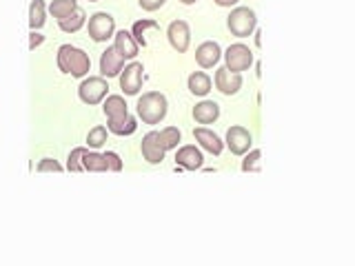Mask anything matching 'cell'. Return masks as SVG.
I'll list each match as a JSON object with an SVG mask.
<instances>
[{
  "mask_svg": "<svg viewBox=\"0 0 355 266\" xmlns=\"http://www.w3.org/2000/svg\"><path fill=\"white\" fill-rule=\"evenodd\" d=\"M89 3H98V0H89Z\"/></svg>",
  "mask_w": 355,
  "mask_h": 266,
  "instance_id": "cell-36",
  "label": "cell"
},
{
  "mask_svg": "<svg viewBox=\"0 0 355 266\" xmlns=\"http://www.w3.org/2000/svg\"><path fill=\"white\" fill-rule=\"evenodd\" d=\"M107 129L111 133H116V136H131L138 129V120L131 114H125L120 118H107Z\"/></svg>",
  "mask_w": 355,
  "mask_h": 266,
  "instance_id": "cell-18",
  "label": "cell"
},
{
  "mask_svg": "<svg viewBox=\"0 0 355 266\" xmlns=\"http://www.w3.org/2000/svg\"><path fill=\"white\" fill-rule=\"evenodd\" d=\"M55 62H58V69L62 73H69L73 78H85L92 71V58L89 53L80 47H71V44H62L55 55Z\"/></svg>",
  "mask_w": 355,
  "mask_h": 266,
  "instance_id": "cell-1",
  "label": "cell"
},
{
  "mask_svg": "<svg viewBox=\"0 0 355 266\" xmlns=\"http://www.w3.org/2000/svg\"><path fill=\"white\" fill-rule=\"evenodd\" d=\"M222 58V49L216 40H207L202 42L200 47L196 49V62L202 66V69H211V66H216Z\"/></svg>",
  "mask_w": 355,
  "mask_h": 266,
  "instance_id": "cell-14",
  "label": "cell"
},
{
  "mask_svg": "<svg viewBox=\"0 0 355 266\" xmlns=\"http://www.w3.org/2000/svg\"><path fill=\"white\" fill-rule=\"evenodd\" d=\"M166 0H138V5L144 9V11H158L160 7H164Z\"/></svg>",
  "mask_w": 355,
  "mask_h": 266,
  "instance_id": "cell-32",
  "label": "cell"
},
{
  "mask_svg": "<svg viewBox=\"0 0 355 266\" xmlns=\"http://www.w3.org/2000/svg\"><path fill=\"white\" fill-rule=\"evenodd\" d=\"M155 27H158V22L151 20V18L136 20V22H133V27H131V36H133V40L140 44V47H147V38H144V31H147V29H155Z\"/></svg>",
  "mask_w": 355,
  "mask_h": 266,
  "instance_id": "cell-25",
  "label": "cell"
},
{
  "mask_svg": "<svg viewBox=\"0 0 355 266\" xmlns=\"http://www.w3.org/2000/svg\"><path fill=\"white\" fill-rule=\"evenodd\" d=\"M114 47H116V51H118L125 60H133V58L138 55L140 44H138L136 40H133L131 31L120 29V31L114 33Z\"/></svg>",
  "mask_w": 355,
  "mask_h": 266,
  "instance_id": "cell-16",
  "label": "cell"
},
{
  "mask_svg": "<svg viewBox=\"0 0 355 266\" xmlns=\"http://www.w3.org/2000/svg\"><path fill=\"white\" fill-rule=\"evenodd\" d=\"M87 151V147H76L71 149L69 158H67V171H85L83 169V153Z\"/></svg>",
  "mask_w": 355,
  "mask_h": 266,
  "instance_id": "cell-29",
  "label": "cell"
},
{
  "mask_svg": "<svg viewBox=\"0 0 355 266\" xmlns=\"http://www.w3.org/2000/svg\"><path fill=\"white\" fill-rule=\"evenodd\" d=\"M220 118V105L214 100H202L193 107V120L198 125H214Z\"/></svg>",
  "mask_w": 355,
  "mask_h": 266,
  "instance_id": "cell-17",
  "label": "cell"
},
{
  "mask_svg": "<svg viewBox=\"0 0 355 266\" xmlns=\"http://www.w3.org/2000/svg\"><path fill=\"white\" fill-rule=\"evenodd\" d=\"M89 38L94 42H107L109 38H114L116 33V18L107 14V11H96V14L89 18Z\"/></svg>",
  "mask_w": 355,
  "mask_h": 266,
  "instance_id": "cell-4",
  "label": "cell"
},
{
  "mask_svg": "<svg viewBox=\"0 0 355 266\" xmlns=\"http://www.w3.org/2000/svg\"><path fill=\"white\" fill-rule=\"evenodd\" d=\"M107 133H109L107 127H100V125L94 127L92 131L87 133V144H89L92 149H100V147H103V144L107 142Z\"/></svg>",
  "mask_w": 355,
  "mask_h": 266,
  "instance_id": "cell-28",
  "label": "cell"
},
{
  "mask_svg": "<svg viewBox=\"0 0 355 266\" xmlns=\"http://www.w3.org/2000/svg\"><path fill=\"white\" fill-rule=\"evenodd\" d=\"M38 171H40V173H44V171H55V173H60V171H62V164H60V162H55V160H51V158H44V160L38 162Z\"/></svg>",
  "mask_w": 355,
  "mask_h": 266,
  "instance_id": "cell-31",
  "label": "cell"
},
{
  "mask_svg": "<svg viewBox=\"0 0 355 266\" xmlns=\"http://www.w3.org/2000/svg\"><path fill=\"white\" fill-rule=\"evenodd\" d=\"M103 155H105V160H107L109 171H122V158H120L116 151H107Z\"/></svg>",
  "mask_w": 355,
  "mask_h": 266,
  "instance_id": "cell-30",
  "label": "cell"
},
{
  "mask_svg": "<svg viewBox=\"0 0 355 266\" xmlns=\"http://www.w3.org/2000/svg\"><path fill=\"white\" fill-rule=\"evenodd\" d=\"M193 138L200 142V147H202L205 151H209L211 155H220L222 149H225V142L220 140L218 133L207 129V127H196L193 129Z\"/></svg>",
  "mask_w": 355,
  "mask_h": 266,
  "instance_id": "cell-15",
  "label": "cell"
},
{
  "mask_svg": "<svg viewBox=\"0 0 355 266\" xmlns=\"http://www.w3.org/2000/svg\"><path fill=\"white\" fill-rule=\"evenodd\" d=\"M182 5H193V3H198V0H180Z\"/></svg>",
  "mask_w": 355,
  "mask_h": 266,
  "instance_id": "cell-35",
  "label": "cell"
},
{
  "mask_svg": "<svg viewBox=\"0 0 355 266\" xmlns=\"http://www.w3.org/2000/svg\"><path fill=\"white\" fill-rule=\"evenodd\" d=\"M187 87H189V91H191L193 96L205 98L211 91V78L205 71H193L191 76L187 78Z\"/></svg>",
  "mask_w": 355,
  "mask_h": 266,
  "instance_id": "cell-19",
  "label": "cell"
},
{
  "mask_svg": "<svg viewBox=\"0 0 355 266\" xmlns=\"http://www.w3.org/2000/svg\"><path fill=\"white\" fill-rule=\"evenodd\" d=\"M214 82H216V89L220 94L225 96H236L240 89H242V76L236 73V71H229L227 66H220L214 76Z\"/></svg>",
  "mask_w": 355,
  "mask_h": 266,
  "instance_id": "cell-11",
  "label": "cell"
},
{
  "mask_svg": "<svg viewBox=\"0 0 355 266\" xmlns=\"http://www.w3.org/2000/svg\"><path fill=\"white\" fill-rule=\"evenodd\" d=\"M260 158H262V151L260 149H253L244 153V160H242V171L244 173H260Z\"/></svg>",
  "mask_w": 355,
  "mask_h": 266,
  "instance_id": "cell-27",
  "label": "cell"
},
{
  "mask_svg": "<svg viewBox=\"0 0 355 266\" xmlns=\"http://www.w3.org/2000/svg\"><path fill=\"white\" fill-rule=\"evenodd\" d=\"M47 9H49V14H51L53 18L62 20V18L69 16L71 11L78 9V0H51Z\"/></svg>",
  "mask_w": 355,
  "mask_h": 266,
  "instance_id": "cell-24",
  "label": "cell"
},
{
  "mask_svg": "<svg viewBox=\"0 0 355 266\" xmlns=\"http://www.w3.org/2000/svg\"><path fill=\"white\" fill-rule=\"evenodd\" d=\"M120 89L125 96H138L142 82H144V66L142 62H129L127 66H122V71L118 76Z\"/></svg>",
  "mask_w": 355,
  "mask_h": 266,
  "instance_id": "cell-6",
  "label": "cell"
},
{
  "mask_svg": "<svg viewBox=\"0 0 355 266\" xmlns=\"http://www.w3.org/2000/svg\"><path fill=\"white\" fill-rule=\"evenodd\" d=\"M103 111H105V116L107 118H120V116H125L129 114V109H127V100L114 94V96H107L105 100V105H103Z\"/></svg>",
  "mask_w": 355,
  "mask_h": 266,
  "instance_id": "cell-21",
  "label": "cell"
},
{
  "mask_svg": "<svg viewBox=\"0 0 355 266\" xmlns=\"http://www.w3.org/2000/svg\"><path fill=\"white\" fill-rule=\"evenodd\" d=\"M214 3L218 5V7H233L238 3V0H214Z\"/></svg>",
  "mask_w": 355,
  "mask_h": 266,
  "instance_id": "cell-34",
  "label": "cell"
},
{
  "mask_svg": "<svg viewBox=\"0 0 355 266\" xmlns=\"http://www.w3.org/2000/svg\"><path fill=\"white\" fill-rule=\"evenodd\" d=\"M140 151H142V158L147 160L149 164H160V162L164 160L166 149L162 147L158 131H149L147 136L142 138V142H140Z\"/></svg>",
  "mask_w": 355,
  "mask_h": 266,
  "instance_id": "cell-10",
  "label": "cell"
},
{
  "mask_svg": "<svg viewBox=\"0 0 355 266\" xmlns=\"http://www.w3.org/2000/svg\"><path fill=\"white\" fill-rule=\"evenodd\" d=\"M158 136H160V142L166 151L178 149V144H180V140H182V133L178 127H164L162 131H158Z\"/></svg>",
  "mask_w": 355,
  "mask_h": 266,
  "instance_id": "cell-26",
  "label": "cell"
},
{
  "mask_svg": "<svg viewBox=\"0 0 355 266\" xmlns=\"http://www.w3.org/2000/svg\"><path fill=\"white\" fill-rule=\"evenodd\" d=\"M85 22H87V14L85 11L78 7L76 11H71L69 16L67 18H62V20H58V27H60V31H64V33H76L78 29H83L85 27Z\"/></svg>",
  "mask_w": 355,
  "mask_h": 266,
  "instance_id": "cell-22",
  "label": "cell"
},
{
  "mask_svg": "<svg viewBox=\"0 0 355 266\" xmlns=\"http://www.w3.org/2000/svg\"><path fill=\"white\" fill-rule=\"evenodd\" d=\"M42 42H44V36H42V33H38V31H31V33H29V49L40 47Z\"/></svg>",
  "mask_w": 355,
  "mask_h": 266,
  "instance_id": "cell-33",
  "label": "cell"
},
{
  "mask_svg": "<svg viewBox=\"0 0 355 266\" xmlns=\"http://www.w3.org/2000/svg\"><path fill=\"white\" fill-rule=\"evenodd\" d=\"M44 14H47V5H44V0H31L29 3V27H31V31H38L44 22H47Z\"/></svg>",
  "mask_w": 355,
  "mask_h": 266,
  "instance_id": "cell-23",
  "label": "cell"
},
{
  "mask_svg": "<svg viewBox=\"0 0 355 266\" xmlns=\"http://www.w3.org/2000/svg\"><path fill=\"white\" fill-rule=\"evenodd\" d=\"M166 38H169V44L178 51L184 53L191 44V29H189L187 20H173L169 27H166Z\"/></svg>",
  "mask_w": 355,
  "mask_h": 266,
  "instance_id": "cell-8",
  "label": "cell"
},
{
  "mask_svg": "<svg viewBox=\"0 0 355 266\" xmlns=\"http://www.w3.org/2000/svg\"><path fill=\"white\" fill-rule=\"evenodd\" d=\"M225 66L229 71H236V73H242L247 71L249 66L253 64V51L247 47L244 42H236L231 44V47L225 51Z\"/></svg>",
  "mask_w": 355,
  "mask_h": 266,
  "instance_id": "cell-7",
  "label": "cell"
},
{
  "mask_svg": "<svg viewBox=\"0 0 355 266\" xmlns=\"http://www.w3.org/2000/svg\"><path fill=\"white\" fill-rule=\"evenodd\" d=\"M122 66H125V58L116 51V47H107L100 55V76L103 78H116L120 76Z\"/></svg>",
  "mask_w": 355,
  "mask_h": 266,
  "instance_id": "cell-13",
  "label": "cell"
},
{
  "mask_svg": "<svg viewBox=\"0 0 355 266\" xmlns=\"http://www.w3.org/2000/svg\"><path fill=\"white\" fill-rule=\"evenodd\" d=\"M251 133H249V129H244V127H240V125H233V127H229V131H227V140H225V144L229 147V151L233 153V155H244L247 151H251Z\"/></svg>",
  "mask_w": 355,
  "mask_h": 266,
  "instance_id": "cell-9",
  "label": "cell"
},
{
  "mask_svg": "<svg viewBox=\"0 0 355 266\" xmlns=\"http://www.w3.org/2000/svg\"><path fill=\"white\" fill-rule=\"evenodd\" d=\"M166 111H169V103L160 91H147L138 98L136 114L144 125H158L164 120Z\"/></svg>",
  "mask_w": 355,
  "mask_h": 266,
  "instance_id": "cell-2",
  "label": "cell"
},
{
  "mask_svg": "<svg viewBox=\"0 0 355 266\" xmlns=\"http://www.w3.org/2000/svg\"><path fill=\"white\" fill-rule=\"evenodd\" d=\"M175 164L182 166L187 171H196V169H202L205 166V155L200 151L196 144H184V147L178 149L175 153Z\"/></svg>",
  "mask_w": 355,
  "mask_h": 266,
  "instance_id": "cell-12",
  "label": "cell"
},
{
  "mask_svg": "<svg viewBox=\"0 0 355 266\" xmlns=\"http://www.w3.org/2000/svg\"><path fill=\"white\" fill-rule=\"evenodd\" d=\"M107 91H109V85L103 76L83 78L80 87H78V96H80L85 105H100L107 98Z\"/></svg>",
  "mask_w": 355,
  "mask_h": 266,
  "instance_id": "cell-5",
  "label": "cell"
},
{
  "mask_svg": "<svg viewBox=\"0 0 355 266\" xmlns=\"http://www.w3.org/2000/svg\"><path fill=\"white\" fill-rule=\"evenodd\" d=\"M227 27L236 38H249L258 27V18L255 11L249 7H236L227 18Z\"/></svg>",
  "mask_w": 355,
  "mask_h": 266,
  "instance_id": "cell-3",
  "label": "cell"
},
{
  "mask_svg": "<svg viewBox=\"0 0 355 266\" xmlns=\"http://www.w3.org/2000/svg\"><path fill=\"white\" fill-rule=\"evenodd\" d=\"M83 169L85 171H92V173H105V171H109V166H107V160H105L103 153L89 151L87 149L83 153Z\"/></svg>",
  "mask_w": 355,
  "mask_h": 266,
  "instance_id": "cell-20",
  "label": "cell"
}]
</instances>
